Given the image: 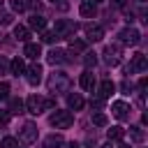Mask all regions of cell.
I'll return each mask as SVG.
<instances>
[{
  "label": "cell",
  "instance_id": "obj_10",
  "mask_svg": "<svg viewBox=\"0 0 148 148\" xmlns=\"http://www.w3.org/2000/svg\"><path fill=\"white\" fill-rule=\"evenodd\" d=\"M111 113H113L118 120H127V118H130V113H132V109H130V104H127V102H120V99H118V102H113V104H111Z\"/></svg>",
  "mask_w": 148,
  "mask_h": 148
},
{
  "label": "cell",
  "instance_id": "obj_5",
  "mask_svg": "<svg viewBox=\"0 0 148 148\" xmlns=\"http://www.w3.org/2000/svg\"><path fill=\"white\" fill-rule=\"evenodd\" d=\"M102 56H104V62L109 67H116L123 60V49H120V44H106L104 51H102Z\"/></svg>",
  "mask_w": 148,
  "mask_h": 148
},
{
  "label": "cell",
  "instance_id": "obj_33",
  "mask_svg": "<svg viewBox=\"0 0 148 148\" xmlns=\"http://www.w3.org/2000/svg\"><path fill=\"white\" fill-rule=\"evenodd\" d=\"M9 116H12L9 111H0V127H5V125L9 123Z\"/></svg>",
  "mask_w": 148,
  "mask_h": 148
},
{
  "label": "cell",
  "instance_id": "obj_32",
  "mask_svg": "<svg viewBox=\"0 0 148 148\" xmlns=\"http://www.w3.org/2000/svg\"><path fill=\"white\" fill-rule=\"evenodd\" d=\"M9 23H12V14L0 12V25H9Z\"/></svg>",
  "mask_w": 148,
  "mask_h": 148
},
{
  "label": "cell",
  "instance_id": "obj_25",
  "mask_svg": "<svg viewBox=\"0 0 148 148\" xmlns=\"http://www.w3.org/2000/svg\"><path fill=\"white\" fill-rule=\"evenodd\" d=\"M9 7H12V12L21 14V12L28 9V0H9Z\"/></svg>",
  "mask_w": 148,
  "mask_h": 148
},
{
  "label": "cell",
  "instance_id": "obj_19",
  "mask_svg": "<svg viewBox=\"0 0 148 148\" xmlns=\"http://www.w3.org/2000/svg\"><path fill=\"white\" fill-rule=\"evenodd\" d=\"M28 25H30L32 30H44V28H46V18H44L42 14H32L30 21H28Z\"/></svg>",
  "mask_w": 148,
  "mask_h": 148
},
{
  "label": "cell",
  "instance_id": "obj_20",
  "mask_svg": "<svg viewBox=\"0 0 148 148\" xmlns=\"http://www.w3.org/2000/svg\"><path fill=\"white\" fill-rule=\"evenodd\" d=\"M14 37L18 39V42H30V28H25V25H14Z\"/></svg>",
  "mask_w": 148,
  "mask_h": 148
},
{
  "label": "cell",
  "instance_id": "obj_31",
  "mask_svg": "<svg viewBox=\"0 0 148 148\" xmlns=\"http://www.w3.org/2000/svg\"><path fill=\"white\" fill-rule=\"evenodd\" d=\"M0 74H9V60L0 56Z\"/></svg>",
  "mask_w": 148,
  "mask_h": 148
},
{
  "label": "cell",
  "instance_id": "obj_28",
  "mask_svg": "<svg viewBox=\"0 0 148 148\" xmlns=\"http://www.w3.org/2000/svg\"><path fill=\"white\" fill-rule=\"evenodd\" d=\"M0 148H18V139H14V136H5V139L0 141Z\"/></svg>",
  "mask_w": 148,
  "mask_h": 148
},
{
  "label": "cell",
  "instance_id": "obj_24",
  "mask_svg": "<svg viewBox=\"0 0 148 148\" xmlns=\"http://www.w3.org/2000/svg\"><path fill=\"white\" fill-rule=\"evenodd\" d=\"M106 136H109V141H120L123 136H125V130L123 127H111V130H106Z\"/></svg>",
  "mask_w": 148,
  "mask_h": 148
},
{
  "label": "cell",
  "instance_id": "obj_8",
  "mask_svg": "<svg viewBox=\"0 0 148 148\" xmlns=\"http://www.w3.org/2000/svg\"><path fill=\"white\" fill-rule=\"evenodd\" d=\"M18 139L23 143H35L37 141V125L35 123H23L18 130Z\"/></svg>",
  "mask_w": 148,
  "mask_h": 148
},
{
  "label": "cell",
  "instance_id": "obj_1",
  "mask_svg": "<svg viewBox=\"0 0 148 148\" xmlns=\"http://www.w3.org/2000/svg\"><path fill=\"white\" fill-rule=\"evenodd\" d=\"M46 88H49L51 95H62V92L69 90V76H67L65 72L56 69L53 74H49V79H46Z\"/></svg>",
  "mask_w": 148,
  "mask_h": 148
},
{
  "label": "cell",
  "instance_id": "obj_42",
  "mask_svg": "<svg viewBox=\"0 0 148 148\" xmlns=\"http://www.w3.org/2000/svg\"><path fill=\"white\" fill-rule=\"evenodd\" d=\"M53 2H58V0H53Z\"/></svg>",
  "mask_w": 148,
  "mask_h": 148
},
{
  "label": "cell",
  "instance_id": "obj_29",
  "mask_svg": "<svg viewBox=\"0 0 148 148\" xmlns=\"http://www.w3.org/2000/svg\"><path fill=\"white\" fill-rule=\"evenodd\" d=\"M72 51H86V42L83 39H72Z\"/></svg>",
  "mask_w": 148,
  "mask_h": 148
},
{
  "label": "cell",
  "instance_id": "obj_39",
  "mask_svg": "<svg viewBox=\"0 0 148 148\" xmlns=\"http://www.w3.org/2000/svg\"><path fill=\"white\" fill-rule=\"evenodd\" d=\"M90 2H95V5H97V2H104V0H90Z\"/></svg>",
  "mask_w": 148,
  "mask_h": 148
},
{
  "label": "cell",
  "instance_id": "obj_36",
  "mask_svg": "<svg viewBox=\"0 0 148 148\" xmlns=\"http://www.w3.org/2000/svg\"><path fill=\"white\" fill-rule=\"evenodd\" d=\"M90 106H95V109H99V106H102V99H99V97H97V99H90Z\"/></svg>",
  "mask_w": 148,
  "mask_h": 148
},
{
  "label": "cell",
  "instance_id": "obj_34",
  "mask_svg": "<svg viewBox=\"0 0 148 148\" xmlns=\"http://www.w3.org/2000/svg\"><path fill=\"white\" fill-rule=\"evenodd\" d=\"M7 92H9V86H7V83H0V99H5Z\"/></svg>",
  "mask_w": 148,
  "mask_h": 148
},
{
  "label": "cell",
  "instance_id": "obj_30",
  "mask_svg": "<svg viewBox=\"0 0 148 148\" xmlns=\"http://www.w3.org/2000/svg\"><path fill=\"white\" fill-rule=\"evenodd\" d=\"M53 39H58L53 32H49V30H42V42H46V44H51Z\"/></svg>",
  "mask_w": 148,
  "mask_h": 148
},
{
  "label": "cell",
  "instance_id": "obj_3",
  "mask_svg": "<svg viewBox=\"0 0 148 148\" xmlns=\"http://www.w3.org/2000/svg\"><path fill=\"white\" fill-rule=\"evenodd\" d=\"M49 125L56 127V130H67L74 125V116L72 111H62V109H56L51 116H49Z\"/></svg>",
  "mask_w": 148,
  "mask_h": 148
},
{
  "label": "cell",
  "instance_id": "obj_40",
  "mask_svg": "<svg viewBox=\"0 0 148 148\" xmlns=\"http://www.w3.org/2000/svg\"><path fill=\"white\" fill-rule=\"evenodd\" d=\"M139 2H141V5H143V2H146V0H139Z\"/></svg>",
  "mask_w": 148,
  "mask_h": 148
},
{
  "label": "cell",
  "instance_id": "obj_43",
  "mask_svg": "<svg viewBox=\"0 0 148 148\" xmlns=\"http://www.w3.org/2000/svg\"><path fill=\"white\" fill-rule=\"evenodd\" d=\"M0 5H2V0H0Z\"/></svg>",
  "mask_w": 148,
  "mask_h": 148
},
{
  "label": "cell",
  "instance_id": "obj_18",
  "mask_svg": "<svg viewBox=\"0 0 148 148\" xmlns=\"http://www.w3.org/2000/svg\"><path fill=\"white\" fill-rule=\"evenodd\" d=\"M83 104H86V102H83V97H81L79 92H69V95H67V106H69V109L81 111V109H83Z\"/></svg>",
  "mask_w": 148,
  "mask_h": 148
},
{
  "label": "cell",
  "instance_id": "obj_15",
  "mask_svg": "<svg viewBox=\"0 0 148 148\" xmlns=\"http://www.w3.org/2000/svg\"><path fill=\"white\" fill-rule=\"evenodd\" d=\"M62 146H65L62 134H49V136L42 141V148H62Z\"/></svg>",
  "mask_w": 148,
  "mask_h": 148
},
{
  "label": "cell",
  "instance_id": "obj_9",
  "mask_svg": "<svg viewBox=\"0 0 148 148\" xmlns=\"http://www.w3.org/2000/svg\"><path fill=\"white\" fill-rule=\"evenodd\" d=\"M25 79H28L30 86H39V81H42V65L32 62L30 67H25Z\"/></svg>",
  "mask_w": 148,
  "mask_h": 148
},
{
  "label": "cell",
  "instance_id": "obj_6",
  "mask_svg": "<svg viewBox=\"0 0 148 148\" xmlns=\"http://www.w3.org/2000/svg\"><path fill=\"white\" fill-rule=\"evenodd\" d=\"M118 39H120V44H125V46H136V44L141 42V32H139L134 25H127V28H123V30L118 32Z\"/></svg>",
  "mask_w": 148,
  "mask_h": 148
},
{
  "label": "cell",
  "instance_id": "obj_37",
  "mask_svg": "<svg viewBox=\"0 0 148 148\" xmlns=\"http://www.w3.org/2000/svg\"><path fill=\"white\" fill-rule=\"evenodd\" d=\"M69 148H81V146H79V143H74V141H72V143H69Z\"/></svg>",
  "mask_w": 148,
  "mask_h": 148
},
{
  "label": "cell",
  "instance_id": "obj_23",
  "mask_svg": "<svg viewBox=\"0 0 148 148\" xmlns=\"http://www.w3.org/2000/svg\"><path fill=\"white\" fill-rule=\"evenodd\" d=\"M130 139H132L134 143H143L146 134H143V130H141L139 125H130Z\"/></svg>",
  "mask_w": 148,
  "mask_h": 148
},
{
  "label": "cell",
  "instance_id": "obj_38",
  "mask_svg": "<svg viewBox=\"0 0 148 148\" xmlns=\"http://www.w3.org/2000/svg\"><path fill=\"white\" fill-rule=\"evenodd\" d=\"M118 148H130V146H127V143H120V146H118Z\"/></svg>",
  "mask_w": 148,
  "mask_h": 148
},
{
  "label": "cell",
  "instance_id": "obj_22",
  "mask_svg": "<svg viewBox=\"0 0 148 148\" xmlns=\"http://www.w3.org/2000/svg\"><path fill=\"white\" fill-rule=\"evenodd\" d=\"M25 111V102L21 97H12L9 99V113H23Z\"/></svg>",
  "mask_w": 148,
  "mask_h": 148
},
{
  "label": "cell",
  "instance_id": "obj_13",
  "mask_svg": "<svg viewBox=\"0 0 148 148\" xmlns=\"http://www.w3.org/2000/svg\"><path fill=\"white\" fill-rule=\"evenodd\" d=\"M23 56H25V58L37 60V58L42 56V46H39L37 42H25V46H23Z\"/></svg>",
  "mask_w": 148,
  "mask_h": 148
},
{
  "label": "cell",
  "instance_id": "obj_35",
  "mask_svg": "<svg viewBox=\"0 0 148 148\" xmlns=\"http://www.w3.org/2000/svg\"><path fill=\"white\" fill-rule=\"evenodd\" d=\"M111 5H113V7H118V9H125L127 0H111Z\"/></svg>",
  "mask_w": 148,
  "mask_h": 148
},
{
  "label": "cell",
  "instance_id": "obj_7",
  "mask_svg": "<svg viewBox=\"0 0 148 148\" xmlns=\"http://www.w3.org/2000/svg\"><path fill=\"white\" fill-rule=\"evenodd\" d=\"M146 67H148L146 56H143V53H134V56L130 58V65L125 67V74H132V72H146Z\"/></svg>",
  "mask_w": 148,
  "mask_h": 148
},
{
  "label": "cell",
  "instance_id": "obj_12",
  "mask_svg": "<svg viewBox=\"0 0 148 148\" xmlns=\"http://www.w3.org/2000/svg\"><path fill=\"white\" fill-rule=\"evenodd\" d=\"M79 83H81V88H83V90L92 92V90H95V86H97V79H95V74H92L90 69H86V72L81 74V81H79Z\"/></svg>",
  "mask_w": 148,
  "mask_h": 148
},
{
  "label": "cell",
  "instance_id": "obj_2",
  "mask_svg": "<svg viewBox=\"0 0 148 148\" xmlns=\"http://www.w3.org/2000/svg\"><path fill=\"white\" fill-rule=\"evenodd\" d=\"M56 106V99L53 97H39V95H30L25 99V111L32 113V116H39L42 111H49Z\"/></svg>",
  "mask_w": 148,
  "mask_h": 148
},
{
  "label": "cell",
  "instance_id": "obj_16",
  "mask_svg": "<svg viewBox=\"0 0 148 148\" xmlns=\"http://www.w3.org/2000/svg\"><path fill=\"white\" fill-rule=\"evenodd\" d=\"M79 12H81V16H83V18H92V16L97 14V5H95V2H90V0H83V2H81V7H79Z\"/></svg>",
  "mask_w": 148,
  "mask_h": 148
},
{
  "label": "cell",
  "instance_id": "obj_26",
  "mask_svg": "<svg viewBox=\"0 0 148 148\" xmlns=\"http://www.w3.org/2000/svg\"><path fill=\"white\" fill-rule=\"evenodd\" d=\"M83 65L90 69V67H95L97 65V53H92V51H86L83 53Z\"/></svg>",
  "mask_w": 148,
  "mask_h": 148
},
{
  "label": "cell",
  "instance_id": "obj_21",
  "mask_svg": "<svg viewBox=\"0 0 148 148\" xmlns=\"http://www.w3.org/2000/svg\"><path fill=\"white\" fill-rule=\"evenodd\" d=\"M9 74H14V76L25 74V62H23L21 58H14V60L9 62Z\"/></svg>",
  "mask_w": 148,
  "mask_h": 148
},
{
  "label": "cell",
  "instance_id": "obj_14",
  "mask_svg": "<svg viewBox=\"0 0 148 148\" xmlns=\"http://www.w3.org/2000/svg\"><path fill=\"white\" fill-rule=\"evenodd\" d=\"M46 60H49L51 65H60V62L67 60V51H65V49H51L49 56H46Z\"/></svg>",
  "mask_w": 148,
  "mask_h": 148
},
{
  "label": "cell",
  "instance_id": "obj_17",
  "mask_svg": "<svg viewBox=\"0 0 148 148\" xmlns=\"http://www.w3.org/2000/svg\"><path fill=\"white\" fill-rule=\"evenodd\" d=\"M113 90H116V83L109 81V79H104V81L99 83V92H97V95H99V99H109Z\"/></svg>",
  "mask_w": 148,
  "mask_h": 148
},
{
  "label": "cell",
  "instance_id": "obj_4",
  "mask_svg": "<svg viewBox=\"0 0 148 148\" xmlns=\"http://www.w3.org/2000/svg\"><path fill=\"white\" fill-rule=\"evenodd\" d=\"M76 23L74 21H69V18H58L56 21V25H53V35L58 37V39H69L74 32H76Z\"/></svg>",
  "mask_w": 148,
  "mask_h": 148
},
{
  "label": "cell",
  "instance_id": "obj_41",
  "mask_svg": "<svg viewBox=\"0 0 148 148\" xmlns=\"http://www.w3.org/2000/svg\"><path fill=\"white\" fill-rule=\"evenodd\" d=\"M102 148H109V146H102Z\"/></svg>",
  "mask_w": 148,
  "mask_h": 148
},
{
  "label": "cell",
  "instance_id": "obj_11",
  "mask_svg": "<svg viewBox=\"0 0 148 148\" xmlns=\"http://www.w3.org/2000/svg\"><path fill=\"white\" fill-rule=\"evenodd\" d=\"M83 32H86V39H88V42H99V39L104 37V28L97 25V23H88V25L83 28Z\"/></svg>",
  "mask_w": 148,
  "mask_h": 148
},
{
  "label": "cell",
  "instance_id": "obj_27",
  "mask_svg": "<svg viewBox=\"0 0 148 148\" xmlns=\"http://www.w3.org/2000/svg\"><path fill=\"white\" fill-rule=\"evenodd\" d=\"M92 123H95L97 127H106V123H109V118H106V113H102V111H97V113L92 116Z\"/></svg>",
  "mask_w": 148,
  "mask_h": 148
}]
</instances>
